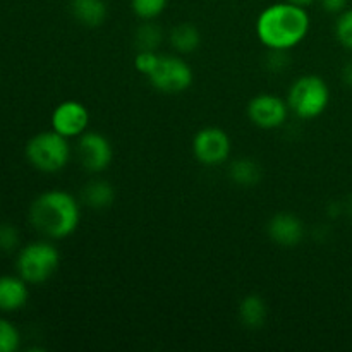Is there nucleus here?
I'll list each match as a JSON object with an SVG mask.
<instances>
[{"mask_svg":"<svg viewBox=\"0 0 352 352\" xmlns=\"http://www.w3.org/2000/svg\"><path fill=\"white\" fill-rule=\"evenodd\" d=\"M309 31L306 7L277 2L265 7L256 19V36L268 50H291L298 47Z\"/></svg>","mask_w":352,"mask_h":352,"instance_id":"1","label":"nucleus"},{"mask_svg":"<svg viewBox=\"0 0 352 352\" xmlns=\"http://www.w3.org/2000/svg\"><path fill=\"white\" fill-rule=\"evenodd\" d=\"M30 222L48 239H65L76 232L81 222L78 199L60 189L41 192L30 206Z\"/></svg>","mask_w":352,"mask_h":352,"instance_id":"2","label":"nucleus"},{"mask_svg":"<svg viewBox=\"0 0 352 352\" xmlns=\"http://www.w3.org/2000/svg\"><path fill=\"white\" fill-rule=\"evenodd\" d=\"M24 153L31 167L43 174H55L71 160L69 140L54 129L34 134L26 143Z\"/></svg>","mask_w":352,"mask_h":352,"instance_id":"3","label":"nucleus"},{"mask_svg":"<svg viewBox=\"0 0 352 352\" xmlns=\"http://www.w3.org/2000/svg\"><path fill=\"white\" fill-rule=\"evenodd\" d=\"M330 102V88L320 76L308 74L296 79L289 89L287 103L296 117L311 120L322 116Z\"/></svg>","mask_w":352,"mask_h":352,"instance_id":"4","label":"nucleus"},{"mask_svg":"<svg viewBox=\"0 0 352 352\" xmlns=\"http://www.w3.org/2000/svg\"><path fill=\"white\" fill-rule=\"evenodd\" d=\"M60 265V253L54 244L47 241L30 243L21 248L16 260L17 275L28 284L40 285L54 277Z\"/></svg>","mask_w":352,"mask_h":352,"instance_id":"5","label":"nucleus"},{"mask_svg":"<svg viewBox=\"0 0 352 352\" xmlns=\"http://www.w3.org/2000/svg\"><path fill=\"white\" fill-rule=\"evenodd\" d=\"M151 86L165 95L184 93L192 85V69L177 55H160L157 69L148 76Z\"/></svg>","mask_w":352,"mask_h":352,"instance_id":"6","label":"nucleus"},{"mask_svg":"<svg viewBox=\"0 0 352 352\" xmlns=\"http://www.w3.org/2000/svg\"><path fill=\"white\" fill-rule=\"evenodd\" d=\"M232 143L229 134L220 127H205L198 131L192 140V153L199 164L206 167H217L229 160Z\"/></svg>","mask_w":352,"mask_h":352,"instance_id":"7","label":"nucleus"},{"mask_svg":"<svg viewBox=\"0 0 352 352\" xmlns=\"http://www.w3.org/2000/svg\"><path fill=\"white\" fill-rule=\"evenodd\" d=\"M76 155L85 170H88L89 174H100L112 164L113 150L110 141L102 133L85 131L78 138Z\"/></svg>","mask_w":352,"mask_h":352,"instance_id":"8","label":"nucleus"},{"mask_svg":"<svg viewBox=\"0 0 352 352\" xmlns=\"http://www.w3.org/2000/svg\"><path fill=\"white\" fill-rule=\"evenodd\" d=\"M289 110V103L280 96L261 93L248 105V117L260 129H277L285 124Z\"/></svg>","mask_w":352,"mask_h":352,"instance_id":"9","label":"nucleus"},{"mask_svg":"<svg viewBox=\"0 0 352 352\" xmlns=\"http://www.w3.org/2000/svg\"><path fill=\"white\" fill-rule=\"evenodd\" d=\"M89 122V112L78 100H65L52 112V129L64 138H79Z\"/></svg>","mask_w":352,"mask_h":352,"instance_id":"10","label":"nucleus"},{"mask_svg":"<svg viewBox=\"0 0 352 352\" xmlns=\"http://www.w3.org/2000/svg\"><path fill=\"white\" fill-rule=\"evenodd\" d=\"M268 237L282 248H294L305 237V223L294 213L282 212L270 219L267 226Z\"/></svg>","mask_w":352,"mask_h":352,"instance_id":"11","label":"nucleus"},{"mask_svg":"<svg viewBox=\"0 0 352 352\" xmlns=\"http://www.w3.org/2000/svg\"><path fill=\"white\" fill-rule=\"evenodd\" d=\"M30 298L28 282L19 275H2L0 277V311L14 313L24 308Z\"/></svg>","mask_w":352,"mask_h":352,"instance_id":"12","label":"nucleus"},{"mask_svg":"<svg viewBox=\"0 0 352 352\" xmlns=\"http://www.w3.org/2000/svg\"><path fill=\"white\" fill-rule=\"evenodd\" d=\"M71 14L86 28H98L109 16L105 0H71Z\"/></svg>","mask_w":352,"mask_h":352,"instance_id":"13","label":"nucleus"},{"mask_svg":"<svg viewBox=\"0 0 352 352\" xmlns=\"http://www.w3.org/2000/svg\"><path fill=\"white\" fill-rule=\"evenodd\" d=\"M239 320L248 329H261L267 320V305L256 294L246 296L239 305Z\"/></svg>","mask_w":352,"mask_h":352,"instance_id":"14","label":"nucleus"},{"mask_svg":"<svg viewBox=\"0 0 352 352\" xmlns=\"http://www.w3.org/2000/svg\"><path fill=\"white\" fill-rule=\"evenodd\" d=\"M168 38H170L172 48L177 54H192L201 43V34H199L198 28L189 23H182L172 28Z\"/></svg>","mask_w":352,"mask_h":352,"instance_id":"15","label":"nucleus"},{"mask_svg":"<svg viewBox=\"0 0 352 352\" xmlns=\"http://www.w3.org/2000/svg\"><path fill=\"white\" fill-rule=\"evenodd\" d=\"M113 199H116V191H113V186L107 181H100V179L98 181H91L82 189V201L89 208H109Z\"/></svg>","mask_w":352,"mask_h":352,"instance_id":"16","label":"nucleus"},{"mask_svg":"<svg viewBox=\"0 0 352 352\" xmlns=\"http://www.w3.org/2000/svg\"><path fill=\"white\" fill-rule=\"evenodd\" d=\"M229 175L237 186L253 188L261 179V167L251 158H237L230 164Z\"/></svg>","mask_w":352,"mask_h":352,"instance_id":"17","label":"nucleus"},{"mask_svg":"<svg viewBox=\"0 0 352 352\" xmlns=\"http://www.w3.org/2000/svg\"><path fill=\"white\" fill-rule=\"evenodd\" d=\"M164 40L160 26L151 21L141 24L136 31V47L138 50H157Z\"/></svg>","mask_w":352,"mask_h":352,"instance_id":"18","label":"nucleus"},{"mask_svg":"<svg viewBox=\"0 0 352 352\" xmlns=\"http://www.w3.org/2000/svg\"><path fill=\"white\" fill-rule=\"evenodd\" d=\"M168 0H131V9L140 19L153 21L167 7Z\"/></svg>","mask_w":352,"mask_h":352,"instance_id":"19","label":"nucleus"},{"mask_svg":"<svg viewBox=\"0 0 352 352\" xmlns=\"http://www.w3.org/2000/svg\"><path fill=\"white\" fill-rule=\"evenodd\" d=\"M21 346V333L12 322L0 318V352H16Z\"/></svg>","mask_w":352,"mask_h":352,"instance_id":"20","label":"nucleus"},{"mask_svg":"<svg viewBox=\"0 0 352 352\" xmlns=\"http://www.w3.org/2000/svg\"><path fill=\"white\" fill-rule=\"evenodd\" d=\"M336 36L344 48L352 52V9H346L339 14L336 23Z\"/></svg>","mask_w":352,"mask_h":352,"instance_id":"21","label":"nucleus"},{"mask_svg":"<svg viewBox=\"0 0 352 352\" xmlns=\"http://www.w3.org/2000/svg\"><path fill=\"white\" fill-rule=\"evenodd\" d=\"M160 55L155 50H138L136 58H134V67L144 76H150L157 69Z\"/></svg>","mask_w":352,"mask_h":352,"instance_id":"22","label":"nucleus"},{"mask_svg":"<svg viewBox=\"0 0 352 352\" xmlns=\"http://www.w3.org/2000/svg\"><path fill=\"white\" fill-rule=\"evenodd\" d=\"M19 232L12 223H0V251L10 253L19 246Z\"/></svg>","mask_w":352,"mask_h":352,"instance_id":"23","label":"nucleus"},{"mask_svg":"<svg viewBox=\"0 0 352 352\" xmlns=\"http://www.w3.org/2000/svg\"><path fill=\"white\" fill-rule=\"evenodd\" d=\"M268 67L274 69V71H280L289 65V57L285 54V50H270L267 57Z\"/></svg>","mask_w":352,"mask_h":352,"instance_id":"24","label":"nucleus"},{"mask_svg":"<svg viewBox=\"0 0 352 352\" xmlns=\"http://www.w3.org/2000/svg\"><path fill=\"white\" fill-rule=\"evenodd\" d=\"M323 10L329 14H340L347 9L349 0H320Z\"/></svg>","mask_w":352,"mask_h":352,"instance_id":"25","label":"nucleus"},{"mask_svg":"<svg viewBox=\"0 0 352 352\" xmlns=\"http://www.w3.org/2000/svg\"><path fill=\"white\" fill-rule=\"evenodd\" d=\"M342 78H344V82H346L347 86H351V88H352V60L347 62V65L344 67Z\"/></svg>","mask_w":352,"mask_h":352,"instance_id":"26","label":"nucleus"},{"mask_svg":"<svg viewBox=\"0 0 352 352\" xmlns=\"http://www.w3.org/2000/svg\"><path fill=\"white\" fill-rule=\"evenodd\" d=\"M287 2L294 3V6H299V7H309L311 3H315L316 0H287Z\"/></svg>","mask_w":352,"mask_h":352,"instance_id":"27","label":"nucleus"},{"mask_svg":"<svg viewBox=\"0 0 352 352\" xmlns=\"http://www.w3.org/2000/svg\"><path fill=\"white\" fill-rule=\"evenodd\" d=\"M347 212H349V215L352 217V196L349 198V203H347Z\"/></svg>","mask_w":352,"mask_h":352,"instance_id":"28","label":"nucleus"}]
</instances>
